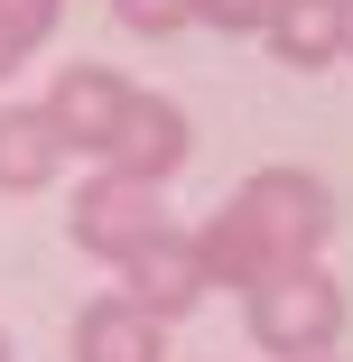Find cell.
I'll return each mask as SVG.
<instances>
[{
  "instance_id": "cell-3",
  "label": "cell",
  "mask_w": 353,
  "mask_h": 362,
  "mask_svg": "<svg viewBox=\"0 0 353 362\" xmlns=\"http://www.w3.org/2000/svg\"><path fill=\"white\" fill-rule=\"evenodd\" d=\"M47 158H56V130H47V121H28V112L0 121V177H19V186H28Z\"/></svg>"
},
{
  "instance_id": "cell-6",
  "label": "cell",
  "mask_w": 353,
  "mask_h": 362,
  "mask_svg": "<svg viewBox=\"0 0 353 362\" xmlns=\"http://www.w3.org/2000/svg\"><path fill=\"white\" fill-rule=\"evenodd\" d=\"M204 10H214V19H224V28H251V19H260V10H270V0H204Z\"/></svg>"
},
{
  "instance_id": "cell-1",
  "label": "cell",
  "mask_w": 353,
  "mask_h": 362,
  "mask_svg": "<svg viewBox=\"0 0 353 362\" xmlns=\"http://www.w3.org/2000/svg\"><path fill=\"white\" fill-rule=\"evenodd\" d=\"M260 325H270V344H316L335 325V288L316 269H289L279 288H260Z\"/></svg>"
},
{
  "instance_id": "cell-5",
  "label": "cell",
  "mask_w": 353,
  "mask_h": 362,
  "mask_svg": "<svg viewBox=\"0 0 353 362\" xmlns=\"http://www.w3.org/2000/svg\"><path fill=\"white\" fill-rule=\"evenodd\" d=\"M177 10H186V0H121V19H139V28H168Z\"/></svg>"
},
{
  "instance_id": "cell-4",
  "label": "cell",
  "mask_w": 353,
  "mask_h": 362,
  "mask_svg": "<svg viewBox=\"0 0 353 362\" xmlns=\"http://www.w3.org/2000/svg\"><path fill=\"white\" fill-rule=\"evenodd\" d=\"M335 0H289V10H279V37H289V56H325L335 47Z\"/></svg>"
},
{
  "instance_id": "cell-2",
  "label": "cell",
  "mask_w": 353,
  "mask_h": 362,
  "mask_svg": "<svg viewBox=\"0 0 353 362\" xmlns=\"http://www.w3.org/2000/svg\"><path fill=\"white\" fill-rule=\"evenodd\" d=\"M56 112H65V130H75V139H112V121L130 112V93H121L112 75H75V84L56 93Z\"/></svg>"
}]
</instances>
